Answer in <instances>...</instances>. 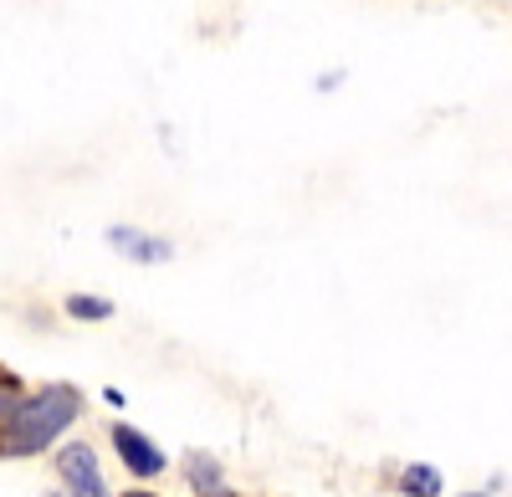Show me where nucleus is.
I'll use <instances>...</instances> for the list:
<instances>
[{
	"mask_svg": "<svg viewBox=\"0 0 512 497\" xmlns=\"http://www.w3.org/2000/svg\"><path fill=\"white\" fill-rule=\"evenodd\" d=\"M466 497H482V492H466Z\"/></svg>",
	"mask_w": 512,
	"mask_h": 497,
	"instance_id": "nucleus-9",
	"label": "nucleus"
},
{
	"mask_svg": "<svg viewBox=\"0 0 512 497\" xmlns=\"http://www.w3.org/2000/svg\"><path fill=\"white\" fill-rule=\"evenodd\" d=\"M57 472H62V482L72 487V497H108L93 446H67L62 457H57Z\"/></svg>",
	"mask_w": 512,
	"mask_h": 497,
	"instance_id": "nucleus-2",
	"label": "nucleus"
},
{
	"mask_svg": "<svg viewBox=\"0 0 512 497\" xmlns=\"http://www.w3.org/2000/svg\"><path fill=\"white\" fill-rule=\"evenodd\" d=\"M0 410H6V395H0Z\"/></svg>",
	"mask_w": 512,
	"mask_h": 497,
	"instance_id": "nucleus-8",
	"label": "nucleus"
},
{
	"mask_svg": "<svg viewBox=\"0 0 512 497\" xmlns=\"http://www.w3.org/2000/svg\"><path fill=\"white\" fill-rule=\"evenodd\" d=\"M128 497H154V492H128Z\"/></svg>",
	"mask_w": 512,
	"mask_h": 497,
	"instance_id": "nucleus-7",
	"label": "nucleus"
},
{
	"mask_svg": "<svg viewBox=\"0 0 512 497\" xmlns=\"http://www.w3.org/2000/svg\"><path fill=\"white\" fill-rule=\"evenodd\" d=\"M113 446H118L123 467L134 472V477H159V472H164V451H159L144 431H134V426H113Z\"/></svg>",
	"mask_w": 512,
	"mask_h": 497,
	"instance_id": "nucleus-3",
	"label": "nucleus"
},
{
	"mask_svg": "<svg viewBox=\"0 0 512 497\" xmlns=\"http://www.w3.org/2000/svg\"><path fill=\"white\" fill-rule=\"evenodd\" d=\"M82 410V395L72 385H52L31 400H21L6 426H0V457H36V451H47Z\"/></svg>",
	"mask_w": 512,
	"mask_h": 497,
	"instance_id": "nucleus-1",
	"label": "nucleus"
},
{
	"mask_svg": "<svg viewBox=\"0 0 512 497\" xmlns=\"http://www.w3.org/2000/svg\"><path fill=\"white\" fill-rule=\"evenodd\" d=\"M400 487H405L410 497H436V492H441V472H436V467H405Z\"/></svg>",
	"mask_w": 512,
	"mask_h": 497,
	"instance_id": "nucleus-5",
	"label": "nucleus"
},
{
	"mask_svg": "<svg viewBox=\"0 0 512 497\" xmlns=\"http://www.w3.org/2000/svg\"><path fill=\"white\" fill-rule=\"evenodd\" d=\"M108 241L118 246L123 257H134V262H169V257H175V246H169V241L144 236V231H128V226H113Z\"/></svg>",
	"mask_w": 512,
	"mask_h": 497,
	"instance_id": "nucleus-4",
	"label": "nucleus"
},
{
	"mask_svg": "<svg viewBox=\"0 0 512 497\" xmlns=\"http://www.w3.org/2000/svg\"><path fill=\"white\" fill-rule=\"evenodd\" d=\"M67 313H72V318H108L113 303H108V298H67Z\"/></svg>",
	"mask_w": 512,
	"mask_h": 497,
	"instance_id": "nucleus-6",
	"label": "nucleus"
}]
</instances>
